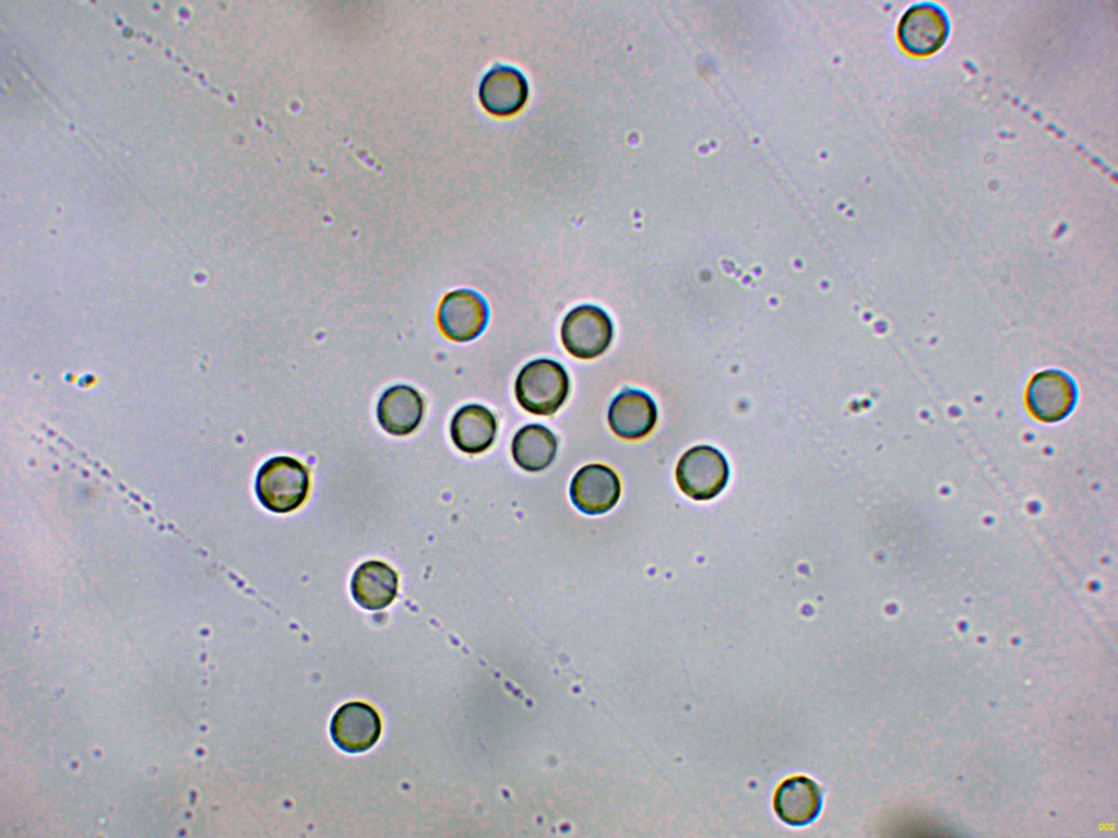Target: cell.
Returning a JSON list of instances; mask_svg holds the SVG:
<instances>
[{
  "instance_id": "5",
  "label": "cell",
  "mask_w": 1118,
  "mask_h": 838,
  "mask_svg": "<svg viewBox=\"0 0 1118 838\" xmlns=\"http://www.w3.org/2000/svg\"><path fill=\"white\" fill-rule=\"evenodd\" d=\"M950 33L947 12L937 3L924 1L909 7L902 15L897 37L913 56H929L939 50Z\"/></svg>"
},
{
  "instance_id": "16",
  "label": "cell",
  "mask_w": 1118,
  "mask_h": 838,
  "mask_svg": "<svg viewBox=\"0 0 1118 838\" xmlns=\"http://www.w3.org/2000/svg\"><path fill=\"white\" fill-rule=\"evenodd\" d=\"M558 447L555 434L542 424L521 428L512 440L514 462L526 471H540L554 460Z\"/></svg>"
},
{
  "instance_id": "9",
  "label": "cell",
  "mask_w": 1118,
  "mask_h": 838,
  "mask_svg": "<svg viewBox=\"0 0 1118 838\" xmlns=\"http://www.w3.org/2000/svg\"><path fill=\"white\" fill-rule=\"evenodd\" d=\"M330 731L340 749L348 753H359L367 751L378 741L381 720L371 706L352 702L340 707L334 714Z\"/></svg>"
},
{
  "instance_id": "10",
  "label": "cell",
  "mask_w": 1118,
  "mask_h": 838,
  "mask_svg": "<svg viewBox=\"0 0 1118 838\" xmlns=\"http://www.w3.org/2000/svg\"><path fill=\"white\" fill-rule=\"evenodd\" d=\"M657 421V407L653 398L640 390L628 388L619 393L608 410L612 432L626 440L646 436Z\"/></svg>"
},
{
  "instance_id": "12",
  "label": "cell",
  "mask_w": 1118,
  "mask_h": 838,
  "mask_svg": "<svg viewBox=\"0 0 1118 838\" xmlns=\"http://www.w3.org/2000/svg\"><path fill=\"white\" fill-rule=\"evenodd\" d=\"M821 803L820 788L805 776L785 779L775 790L773 798L777 816L794 826L811 823L818 816Z\"/></svg>"
},
{
  "instance_id": "7",
  "label": "cell",
  "mask_w": 1118,
  "mask_h": 838,
  "mask_svg": "<svg viewBox=\"0 0 1118 838\" xmlns=\"http://www.w3.org/2000/svg\"><path fill=\"white\" fill-rule=\"evenodd\" d=\"M489 309L487 301L471 289H457L441 300L437 322L441 333L453 342H469L479 336L487 326Z\"/></svg>"
},
{
  "instance_id": "2",
  "label": "cell",
  "mask_w": 1118,
  "mask_h": 838,
  "mask_svg": "<svg viewBox=\"0 0 1118 838\" xmlns=\"http://www.w3.org/2000/svg\"><path fill=\"white\" fill-rule=\"evenodd\" d=\"M309 488L307 467L288 456H277L264 463L255 481L260 502L275 513L298 508L306 501Z\"/></svg>"
},
{
  "instance_id": "3",
  "label": "cell",
  "mask_w": 1118,
  "mask_h": 838,
  "mask_svg": "<svg viewBox=\"0 0 1118 838\" xmlns=\"http://www.w3.org/2000/svg\"><path fill=\"white\" fill-rule=\"evenodd\" d=\"M729 466L725 456L711 445H697L680 457L676 480L689 498L705 501L715 498L726 487Z\"/></svg>"
},
{
  "instance_id": "11",
  "label": "cell",
  "mask_w": 1118,
  "mask_h": 838,
  "mask_svg": "<svg viewBox=\"0 0 1118 838\" xmlns=\"http://www.w3.org/2000/svg\"><path fill=\"white\" fill-rule=\"evenodd\" d=\"M528 85L524 74L510 65L489 70L479 85V99L487 111L497 116L515 113L525 104Z\"/></svg>"
},
{
  "instance_id": "1",
  "label": "cell",
  "mask_w": 1118,
  "mask_h": 838,
  "mask_svg": "<svg viewBox=\"0 0 1118 838\" xmlns=\"http://www.w3.org/2000/svg\"><path fill=\"white\" fill-rule=\"evenodd\" d=\"M570 391L566 369L550 359H536L519 372L514 392L524 410L539 416L555 414L564 403Z\"/></svg>"
},
{
  "instance_id": "15",
  "label": "cell",
  "mask_w": 1118,
  "mask_h": 838,
  "mask_svg": "<svg viewBox=\"0 0 1118 838\" xmlns=\"http://www.w3.org/2000/svg\"><path fill=\"white\" fill-rule=\"evenodd\" d=\"M496 432V417L488 408L477 404L460 408L450 424L454 445L467 454L486 451L493 443Z\"/></svg>"
},
{
  "instance_id": "4",
  "label": "cell",
  "mask_w": 1118,
  "mask_h": 838,
  "mask_svg": "<svg viewBox=\"0 0 1118 838\" xmlns=\"http://www.w3.org/2000/svg\"><path fill=\"white\" fill-rule=\"evenodd\" d=\"M560 336L564 348L579 359L600 356L610 345L614 326L608 314L593 304H581L563 319Z\"/></svg>"
},
{
  "instance_id": "14",
  "label": "cell",
  "mask_w": 1118,
  "mask_h": 838,
  "mask_svg": "<svg viewBox=\"0 0 1118 838\" xmlns=\"http://www.w3.org/2000/svg\"><path fill=\"white\" fill-rule=\"evenodd\" d=\"M397 586L396 572L380 561L362 563L352 578L355 601L368 610H380L389 606L397 594Z\"/></svg>"
},
{
  "instance_id": "6",
  "label": "cell",
  "mask_w": 1118,
  "mask_h": 838,
  "mask_svg": "<svg viewBox=\"0 0 1118 838\" xmlns=\"http://www.w3.org/2000/svg\"><path fill=\"white\" fill-rule=\"evenodd\" d=\"M1078 400L1074 380L1061 370L1049 369L1035 374L1025 392V404L1034 418L1044 422L1065 419Z\"/></svg>"
},
{
  "instance_id": "8",
  "label": "cell",
  "mask_w": 1118,
  "mask_h": 838,
  "mask_svg": "<svg viewBox=\"0 0 1118 838\" xmlns=\"http://www.w3.org/2000/svg\"><path fill=\"white\" fill-rule=\"evenodd\" d=\"M621 486L617 474L608 466L590 464L576 471L571 484L570 496L582 513L603 514L616 505Z\"/></svg>"
},
{
  "instance_id": "13",
  "label": "cell",
  "mask_w": 1118,
  "mask_h": 838,
  "mask_svg": "<svg viewBox=\"0 0 1118 838\" xmlns=\"http://www.w3.org/2000/svg\"><path fill=\"white\" fill-rule=\"evenodd\" d=\"M423 416V397L418 391L405 384L391 386L378 402V421L384 431L393 435L412 433Z\"/></svg>"
}]
</instances>
